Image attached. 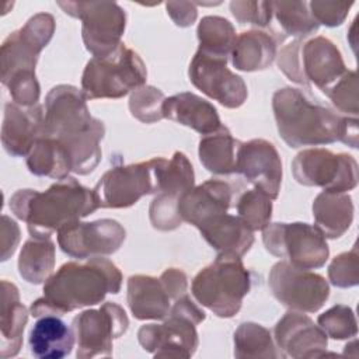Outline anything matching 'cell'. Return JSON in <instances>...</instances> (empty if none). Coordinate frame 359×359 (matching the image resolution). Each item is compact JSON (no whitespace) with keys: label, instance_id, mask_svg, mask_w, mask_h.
Segmentation results:
<instances>
[{"label":"cell","instance_id":"6da1fadb","mask_svg":"<svg viewBox=\"0 0 359 359\" xmlns=\"http://www.w3.org/2000/svg\"><path fill=\"white\" fill-rule=\"evenodd\" d=\"M86 98L74 86L59 84L45 98L42 135L56 139L69 153L73 172L87 175L102 157L104 122L91 116Z\"/></svg>","mask_w":359,"mask_h":359},{"label":"cell","instance_id":"7a4b0ae2","mask_svg":"<svg viewBox=\"0 0 359 359\" xmlns=\"http://www.w3.org/2000/svg\"><path fill=\"white\" fill-rule=\"evenodd\" d=\"M272 109L280 137L293 149L334 142L358 147L356 116H342L328 107L313 102L299 88L276 90Z\"/></svg>","mask_w":359,"mask_h":359},{"label":"cell","instance_id":"3957f363","mask_svg":"<svg viewBox=\"0 0 359 359\" xmlns=\"http://www.w3.org/2000/svg\"><path fill=\"white\" fill-rule=\"evenodd\" d=\"M122 273L118 266L101 257L86 262L70 261L52 273L43 285V296L32 302L31 316H63L77 309L101 303L107 293L121 290Z\"/></svg>","mask_w":359,"mask_h":359},{"label":"cell","instance_id":"277c9868","mask_svg":"<svg viewBox=\"0 0 359 359\" xmlns=\"http://www.w3.org/2000/svg\"><path fill=\"white\" fill-rule=\"evenodd\" d=\"M8 205L35 238H50L53 231L98 209L94 191L73 177L59 180L43 192L20 189L10 198Z\"/></svg>","mask_w":359,"mask_h":359},{"label":"cell","instance_id":"5b68a950","mask_svg":"<svg viewBox=\"0 0 359 359\" xmlns=\"http://www.w3.org/2000/svg\"><path fill=\"white\" fill-rule=\"evenodd\" d=\"M251 289V275L241 257L219 254L192 279L191 292L196 302L217 317H234Z\"/></svg>","mask_w":359,"mask_h":359},{"label":"cell","instance_id":"8992f818","mask_svg":"<svg viewBox=\"0 0 359 359\" xmlns=\"http://www.w3.org/2000/svg\"><path fill=\"white\" fill-rule=\"evenodd\" d=\"M278 66L293 83L316 86L323 93L345 72V63L337 45L325 36L309 41L294 39L279 52Z\"/></svg>","mask_w":359,"mask_h":359},{"label":"cell","instance_id":"52a82bcc","mask_svg":"<svg viewBox=\"0 0 359 359\" xmlns=\"http://www.w3.org/2000/svg\"><path fill=\"white\" fill-rule=\"evenodd\" d=\"M206 314L185 293L170 309L161 324H146L137 331V341L156 358H191L199 344L196 325Z\"/></svg>","mask_w":359,"mask_h":359},{"label":"cell","instance_id":"ba28073f","mask_svg":"<svg viewBox=\"0 0 359 359\" xmlns=\"http://www.w3.org/2000/svg\"><path fill=\"white\" fill-rule=\"evenodd\" d=\"M146 65L133 49L121 43L114 52L91 57L81 76V93L86 100L122 98L144 86Z\"/></svg>","mask_w":359,"mask_h":359},{"label":"cell","instance_id":"9c48e42d","mask_svg":"<svg viewBox=\"0 0 359 359\" xmlns=\"http://www.w3.org/2000/svg\"><path fill=\"white\" fill-rule=\"evenodd\" d=\"M167 158L154 157L147 161L116 165L104 172L93 188L98 208H129L140 198L157 194Z\"/></svg>","mask_w":359,"mask_h":359},{"label":"cell","instance_id":"30bf717a","mask_svg":"<svg viewBox=\"0 0 359 359\" xmlns=\"http://www.w3.org/2000/svg\"><path fill=\"white\" fill-rule=\"evenodd\" d=\"M69 15L81 20V38L93 57L114 52L126 27L125 10L115 1H57Z\"/></svg>","mask_w":359,"mask_h":359},{"label":"cell","instance_id":"8fae6325","mask_svg":"<svg viewBox=\"0 0 359 359\" xmlns=\"http://www.w3.org/2000/svg\"><path fill=\"white\" fill-rule=\"evenodd\" d=\"M262 241L268 252L302 269L321 268L330 248L323 233L309 223H269L262 230Z\"/></svg>","mask_w":359,"mask_h":359},{"label":"cell","instance_id":"7c38bea8","mask_svg":"<svg viewBox=\"0 0 359 359\" xmlns=\"http://www.w3.org/2000/svg\"><path fill=\"white\" fill-rule=\"evenodd\" d=\"M53 32V15L38 13L3 41L0 48V77L4 86L18 77L35 76L39 53L49 43Z\"/></svg>","mask_w":359,"mask_h":359},{"label":"cell","instance_id":"4fadbf2b","mask_svg":"<svg viewBox=\"0 0 359 359\" xmlns=\"http://www.w3.org/2000/svg\"><path fill=\"white\" fill-rule=\"evenodd\" d=\"M294 180L306 187H320L330 192H348L358 185V163L346 153L328 149H306L292 161Z\"/></svg>","mask_w":359,"mask_h":359},{"label":"cell","instance_id":"5bb4252c","mask_svg":"<svg viewBox=\"0 0 359 359\" xmlns=\"http://www.w3.org/2000/svg\"><path fill=\"white\" fill-rule=\"evenodd\" d=\"M273 297L294 311L316 313L330 296V285L320 273L296 268L287 261L276 262L268 275Z\"/></svg>","mask_w":359,"mask_h":359},{"label":"cell","instance_id":"9a60e30c","mask_svg":"<svg viewBox=\"0 0 359 359\" xmlns=\"http://www.w3.org/2000/svg\"><path fill=\"white\" fill-rule=\"evenodd\" d=\"M129 327L125 310L112 302H105L97 310H84L72 321L77 342L76 356L88 359L111 356L112 341L122 337Z\"/></svg>","mask_w":359,"mask_h":359},{"label":"cell","instance_id":"2e32d148","mask_svg":"<svg viewBox=\"0 0 359 359\" xmlns=\"http://www.w3.org/2000/svg\"><path fill=\"white\" fill-rule=\"evenodd\" d=\"M126 238L123 226L112 219L73 222L57 231L60 250L72 258L86 259L116 252Z\"/></svg>","mask_w":359,"mask_h":359},{"label":"cell","instance_id":"e0dca14e","mask_svg":"<svg viewBox=\"0 0 359 359\" xmlns=\"http://www.w3.org/2000/svg\"><path fill=\"white\" fill-rule=\"evenodd\" d=\"M188 74L198 90L226 108H238L247 100V84L227 67V59L196 50L189 63Z\"/></svg>","mask_w":359,"mask_h":359},{"label":"cell","instance_id":"ac0fdd59","mask_svg":"<svg viewBox=\"0 0 359 359\" xmlns=\"http://www.w3.org/2000/svg\"><path fill=\"white\" fill-rule=\"evenodd\" d=\"M237 172L271 199L278 198L282 184V161L271 142L265 139L241 142L237 153Z\"/></svg>","mask_w":359,"mask_h":359},{"label":"cell","instance_id":"d6986e66","mask_svg":"<svg viewBox=\"0 0 359 359\" xmlns=\"http://www.w3.org/2000/svg\"><path fill=\"white\" fill-rule=\"evenodd\" d=\"M273 338L283 358H318L327 351V335L302 311H287L275 325Z\"/></svg>","mask_w":359,"mask_h":359},{"label":"cell","instance_id":"ffe728a7","mask_svg":"<svg viewBox=\"0 0 359 359\" xmlns=\"http://www.w3.org/2000/svg\"><path fill=\"white\" fill-rule=\"evenodd\" d=\"M45 112L39 104L21 107L15 102L4 105L1 125V143L4 150L14 156H28L35 142L42 135Z\"/></svg>","mask_w":359,"mask_h":359},{"label":"cell","instance_id":"44dd1931","mask_svg":"<svg viewBox=\"0 0 359 359\" xmlns=\"http://www.w3.org/2000/svg\"><path fill=\"white\" fill-rule=\"evenodd\" d=\"M233 189L229 182L222 180H208L184 194L178 202V213L182 222L195 227L203 220L227 213L231 206Z\"/></svg>","mask_w":359,"mask_h":359},{"label":"cell","instance_id":"7402d4cb","mask_svg":"<svg viewBox=\"0 0 359 359\" xmlns=\"http://www.w3.org/2000/svg\"><path fill=\"white\" fill-rule=\"evenodd\" d=\"M161 114L163 118L188 126L201 135L213 133L222 126L216 107L194 93H180L164 98Z\"/></svg>","mask_w":359,"mask_h":359},{"label":"cell","instance_id":"603a6c76","mask_svg":"<svg viewBox=\"0 0 359 359\" xmlns=\"http://www.w3.org/2000/svg\"><path fill=\"white\" fill-rule=\"evenodd\" d=\"M202 237L219 252L243 257L254 243V231L238 216L222 213L196 226Z\"/></svg>","mask_w":359,"mask_h":359},{"label":"cell","instance_id":"cb8c5ba5","mask_svg":"<svg viewBox=\"0 0 359 359\" xmlns=\"http://www.w3.org/2000/svg\"><path fill=\"white\" fill-rule=\"evenodd\" d=\"M126 300L136 320H164L172 299L160 278L132 275L128 279Z\"/></svg>","mask_w":359,"mask_h":359},{"label":"cell","instance_id":"d4e9b609","mask_svg":"<svg viewBox=\"0 0 359 359\" xmlns=\"http://www.w3.org/2000/svg\"><path fill=\"white\" fill-rule=\"evenodd\" d=\"M74 342L73 328L57 316L39 317L28 337L29 351L39 359H62L70 355Z\"/></svg>","mask_w":359,"mask_h":359},{"label":"cell","instance_id":"484cf974","mask_svg":"<svg viewBox=\"0 0 359 359\" xmlns=\"http://www.w3.org/2000/svg\"><path fill=\"white\" fill-rule=\"evenodd\" d=\"M313 217L325 238H338L352 224V198L346 192L323 191L313 202Z\"/></svg>","mask_w":359,"mask_h":359},{"label":"cell","instance_id":"4316f807","mask_svg":"<svg viewBox=\"0 0 359 359\" xmlns=\"http://www.w3.org/2000/svg\"><path fill=\"white\" fill-rule=\"evenodd\" d=\"M276 57L275 38L258 29L244 31L237 35L233 50L231 63L241 72H257L269 67Z\"/></svg>","mask_w":359,"mask_h":359},{"label":"cell","instance_id":"83f0119b","mask_svg":"<svg viewBox=\"0 0 359 359\" xmlns=\"http://www.w3.org/2000/svg\"><path fill=\"white\" fill-rule=\"evenodd\" d=\"M28 310L20 302L14 283L1 280V358L15 356L22 345Z\"/></svg>","mask_w":359,"mask_h":359},{"label":"cell","instance_id":"f1b7e54d","mask_svg":"<svg viewBox=\"0 0 359 359\" xmlns=\"http://www.w3.org/2000/svg\"><path fill=\"white\" fill-rule=\"evenodd\" d=\"M241 142L234 139L226 126L205 135L199 140L198 154L202 165L213 174L237 172V153Z\"/></svg>","mask_w":359,"mask_h":359},{"label":"cell","instance_id":"f546056e","mask_svg":"<svg viewBox=\"0 0 359 359\" xmlns=\"http://www.w3.org/2000/svg\"><path fill=\"white\" fill-rule=\"evenodd\" d=\"M29 172L38 177L65 180L73 171L72 160L66 149L52 137L41 136L27 156Z\"/></svg>","mask_w":359,"mask_h":359},{"label":"cell","instance_id":"4dcf8cb0","mask_svg":"<svg viewBox=\"0 0 359 359\" xmlns=\"http://www.w3.org/2000/svg\"><path fill=\"white\" fill-rule=\"evenodd\" d=\"M195 185L194 167L188 157L175 151L170 160L165 161V165L161 172L160 189L154 196V201L161 205L178 209V202L184 194L191 191Z\"/></svg>","mask_w":359,"mask_h":359},{"label":"cell","instance_id":"1f68e13d","mask_svg":"<svg viewBox=\"0 0 359 359\" xmlns=\"http://www.w3.org/2000/svg\"><path fill=\"white\" fill-rule=\"evenodd\" d=\"M55 268V244L50 238H29L24 243L18 272L28 283L39 285L48 280Z\"/></svg>","mask_w":359,"mask_h":359},{"label":"cell","instance_id":"d6a6232c","mask_svg":"<svg viewBox=\"0 0 359 359\" xmlns=\"http://www.w3.org/2000/svg\"><path fill=\"white\" fill-rule=\"evenodd\" d=\"M196 35L199 52L222 59L229 57L237 38L233 24L220 15L203 17L198 25Z\"/></svg>","mask_w":359,"mask_h":359},{"label":"cell","instance_id":"836d02e7","mask_svg":"<svg viewBox=\"0 0 359 359\" xmlns=\"http://www.w3.org/2000/svg\"><path fill=\"white\" fill-rule=\"evenodd\" d=\"M234 356L245 358H283L276 349L271 331L257 323H243L234 332Z\"/></svg>","mask_w":359,"mask_h":359},{"label":"cell","instance_id":"e575fe53","mask_svg":"<svg viewBox=\"0 0 359 359\" xmlns=\"http://www.w3.org/2000/svg\"><path fill=\"white\" fill-rule=\"evenodd\" d=\"M272 14L287 35L303 39L318 29V22L313 18L306 1H271Z\"/></svg>","mask_w":359,"mask_h":359},{"label":"cell","instance_id":"d590c367","mask_svg":"<svg viewBox=\"0 0 359 359\" xmlns=\"http://www.w3.org/2000/svg\"><path fill=\"white\" fill-rule=\"evenodd\" d=\"M237 216L252 231L264 230L272 217V199L258 189H248L237 201Z\"/></svg>","mask_w":359,"mask_h":359},{"label":"cell","instance_id":"8d00e7d4","mask_svg":"<svg viewBox=\"0 0 359 359\" xmlns=\"http://www.w3.org/2000/svg\"><path fill=\"white\" fill-rule=\"evenodd\" d=\"M318 327L332 339H349L358 334V323L353 310L345 304H337L320 314Z\"/></svg>","mask_w":359,"mask_h":359},{"label":"cell","instance_id":"74e56055","mask_svg":"<svg viewBox=\"0 0 359 359\" xmlns=\"http://www.w3.org/2000/svg\"><path fill=\"white\" fill-rule=\"evenodd\" d=\"M164 98V94L158 88L153 86H142L130 94V114L143 123H154L163 119L161 105Z\"/></svg>","mask_w":359,"mask_h":359},{"label":"cell","instance_id":"f35d334b","mask_svg":"<svg viewBox=\"0 0 359 359\" xmlns=\"http://www.w3.org/2000/svg\"><path fill=\"white\" fill-rule=\"evenodd\" d=\"M324 94L331 100L335 108L344 114H352L353 116L359 112L358 101V77L356 72L346 70Z\"/></svg>","mask_w":359,"mask_h":359},{"label":"cell","instance_id":"ab89813d","mask_svg":"<svg viewBox=\"0 0 359 359\" xmlns=\"http://www.w3.org/2000/svg\"><path fill=\"white\" fill-rule=\"evenodd\" d=\"M328 279L337 287H352L359 283V255L356 245L331 261Z\"/></svg>","mask_w":359,"mask_h":359},{"label":"cell","instance_id":"60d3db41","mask_svg":"<svg viewBox=\"0 0 359 359\" xmlns=\"http://www.w3.org/2000/svg\"><path fill=\"white\" fill-rule=\"evenodd\" d=\"M230 11L240 24L266 27L272 20L271 1L234 0L230 3Z\"/></svg>","mask_w":359,"mask_h":359},{"label":"cell","instance_id":"b9f144b4","mask_svg":"<svg viewBox=\"0 0 359 359\" xmlns=\"http://www.w3.org/2000/svg\"><path fill=\"white\" fill-rule=\"evenodd\" d=\"M353 6V1H320L314 0L309 3V10L313 15V18L320 24L325 27H337L341 25L351 7Z\"/></svg>","mask_w":359,"mask_h":359},{"label":"cell","instance_id":"7bdbcfd3","mask_svg":"<svg viewBox=\"0 0 359 359\" xmlns=\"http://www.w3.org/2000/svg\"><path fill=\"white\" fill-rule=\"evenodd\" d=\"M0 240H1V261H7L8 257L14 254L15 247L20 241V229L17 223L6 215L1 216Z\"/></svg>","mask_w":359,"mask_h":359},{"label":"cell","instance_id":"ee69618b","mask_svg":"<svg viewBox=\"0 0 359 359\" xmlns=\"http://www.w3.org/2000/svg\"><path fill=\"white\" fill-rule=\"evenodd\" d=\"M167 13L178 27H189L195 22L198 11L192 1H167Z\"/></svg>","mask_w":359,"mask_h":359},{"label":"cell","instance_id":"f6af8a7d","mask_svg":"<svg viewBox=\"0 0 359 359\" xmlns=\"http://www.w3.org/2000/svg\"><path fill=\"white\" fill-rule=\"evenodd\" d=\"M160 279L164 283V286L168 290L172 300H177L178 297H181L182 294L187 293L188 278H187L185 272H182L181 269L168 268L161 273Z\"/></svg>","mask_w":359,"mask_h":359}]
</instances>
